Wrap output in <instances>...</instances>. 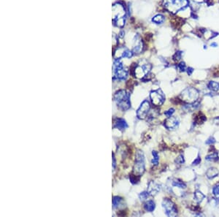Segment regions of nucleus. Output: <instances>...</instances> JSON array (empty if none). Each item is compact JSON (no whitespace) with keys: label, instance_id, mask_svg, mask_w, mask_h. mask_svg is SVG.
I'll list each match as a JSON object with an SVG mask.
<instances>
[{"label":"nucleus","instance_id":"f257e3e1","mask_svg":"<svg viewBox=\"0 0 219 217\" xmlns=\"http://www.w3.org/2000/svg\"><path fill=\"white\" fill-rule=\"evenodd\" d=\"M114 100L118 107L122 111H127L131 107L130 94L125 90H119L116 93Z\"/></svg>","mask_w":219,"mask_h":217},{"label":"nucleus","instance_id":"f03ea898","mask_svg":"<svg viewBox=\"0 0 219 217\" xmlns=\"http://www.w3.org/2000/svg\"><path fill=\"white\" fill-rule=\"evenodd\" d=\"M180 100L188 103H194L199 97V92L194 88H187L180 94Z\"/></svg>","mask_w":219,"mask_h":217},{"label":"nucleus","instance_id":"7ed1b4c3","mask_svg":"<svg viewBox=\"0 0 219 217\" xmlns=\"http://www.w3.org/2000/svg\"><path fill=\"white\" fill-rule=\"evenodd\" d=\"M145 172V159L144 154L139 151L136 154V160L133 168V174L137 176H141Z\"/></svg>","mask_w":219,"mask_h":217},{"label":"nucleus","instance_id":"20e7f679","mask_svg":"<svg viewBox=\"0 0 219 217\" xmlns=\"http://www.w3.org/2000/svg\"><path fill=\"white\" fill-rule=\"evenodd\" d=\"M187 0H164V7L170 11L175 13L187 6Z\"/></svg>","mask_w":219,"mask_h":217},{"label":"nucleus","instance_id":"39448f33","mask_svg":"<svg viewBox=\"0 0 219 217\" xmlns=\"http://www.w3.org/2000/svg\"><path fill=\"white\" fill-rule=\"evenodd\" d=\"M152 104L155 106H160L164 103L165 100V96L161 89H157L156 91H153L150 94Z\"/></svg>","mask_w":219,"mask_h":217},{"label":"nucleus","instance_id":"423d86ee","mask_svg":"<svg viewBox=\"0 0 219 217\" xmlns=\"http://www.w3.org/2000/svg\"><path fill=\"white\" fill-rule=\"evenodd\" d=\"M162 206L165 211L166 215L168 216H175L178 214V210L175 205L167 198L163 200Z\"/></svg>","mask_w":219,"mask_h":217},{"label":"nucleus","instance_id":"0eeeda50","mask_svg":"<svg viewBox=\"0 0 219 217\" xmlns=\"http://www.w3.org/2000/svg\"><path fill=\"white\" fill-rule=\"evenodd\" d=\"M150 109H151V105H150L149 102L145 100L142 102L140 108L137 111V116L140 119H145L148 116Z\"/></svg>","mask_w":219,"mask_h":217},{"label":"nucleus","instance_id":"6e6552de","mask_svg":"<svg viewBox=\"0 0 219 217\" xmlns=\"http://www.w3.org/2000/svg\"><path fill=\"white\" fill-rule=\"evenodd\" d=\"M179 125V120L177 118L171 117L167 118L164 121V126L168 130H175Z\"/></svg>","mask_w":219,"mask_h":217},{"label":"nucleus","instance_id":"1a4fd4ad","mask_svg":"<svg viewBox=\"0 0 219 217\" xmlns=\"http://www.w3.org/2000/svg\"><path fill=\"white\" fill-rule=\"evenodd\" d=\"M160 185L158 184L157 183L154 182V181H151L148 184V192H149L150 195H155L160 191Z\"/></svg>","mask_w":219,"mask_h":217},{"label":"nucleus","instance_id":"9d476101","mask_svg":"<svg viewBox=\"0 0 219 217\" xmlns=\"http://www.w3.org/2000/svg\"><path fill=\"white\" fill-rule=\"evenodd\" d=\"M115 128H117L120 130H124L128 128V124L126 121L123 119H117L115 121L114 124Z\"/></svg>","mask_w":219,"mask_h":217},{"label":"nucleus","instance_id":"9b49d317","mask_svg":"<svg viewBox=\"0 0 219 217\" xmlns=\"http://www.w3.org/2000/svg\"><path fill=\"white\" fill-rule=\"evenodd\" d=\"M115 76L117 79L119 80H125L128 76V73L126 70H124V68L115 71Z\"/></svg>","mask_w":219,"mask_h":217},{"label":"nucleus","instance_id":"f8f14e48","mask_svg":"<svg viewBox=\"0 0 219 217\" xmlns=\"http://www.w3.org/2000/svg\"><path fill=\"white\" fill-rule=\"evenodd\" d=\"M218 173H219L218 170L216 168L211 167V168H209L208 171L206 172V176L208 178L213 179L214 178H216V176H218Z\"/></svg>","mask_w":219,"mask_h":217},{"label":"nucleus","instance_id":"ddd939ff","mask_svg":"<svg viewBox=\"0 0 219 217\" xmlns=\"http://www.w3.org/2000/svg\"><path fill=\"white\" fill-rule=\"evenodd\" d=\"M207 120V118L202 113H199L194 117V121L197 124H202Z\"/></svg>","mask_w":219,"mask_h":217},{"label":"nucleus","instance_id":"4468645a","mask_svg":"<svg viewBox=\"0 0 219 217\" xmlns=\"http://www.w3.org/2000/svg\"><path fill=\"white\" fill-rule=\"evenodd\" d=\"M156 208V205L153 200H148V202H146L144 205V208L145 211H149V212H152Z\"/></svg>","mask_w":219,"mask_h":217},{"label":"nucleus","instance_id":"2eb2a0df","mask_svg":"<svg viewBox=\"0 0 219 217\" xmlns=\"http://www.w3.org/2000/svg\"><path fill=\"white\" fill-rule=\"evenodd\" d=\"M209 89L213 92H218L219 90V83L216 81H210L208 85Z\"/></svg>","mask_w":219,"mask_h":217},{"label":"nucleus","instance_id":"dca6fc26","mask_svg":"<svg viewBox=\"0 0 219 217\" xmlns=\"http://www.w3.org/2000/svg\"><path fill=\"white\" fill-rule=\"evenodd\" d=\"M205 159L208 161H210V162H215L218 159V153L216 151L215 152H212V154H210L208 155L205 158Z\"/></svg>","mask_w":219,"mask_h":217},{"label":"nucleus","instance_id":"f3484780","mask_svg":"<svg viewBox=\"0 0 219 217\" xmlns=\"http://www.w3.org/2000/svg\"><path fill=\"white\" fill-rule=\"evenodd\" d=\"M194 198H195L196 201L199 203L203 200V199L205 198V195L200 191H196L194 193Z\"/></svg>","mask_w":219,"mask_h":217},{"label":"nucleus","instance_id":"a211bd4d","mask_svg":"<svg viewBox=\"0 0 219 217\" xmlns=\"http://www.w3.org/2000/svg\"><path fill=\"white\" fill-rule=\"evenodd\" d=\"M152 21L154 23H156L157 24H161L164 21V17L162 15H156V16H154Z\"/></svg>","mask_w":219,"mask_h":217},{"label":"nucleus","instance_id":"6ab92c4d","mask_svg":"<svg viewBox=\"0 0 219 217\" xmlns=\"http://www.w3.org/2000/svg\"><path fill=\"white\" fill-rule=\"evenodd\" d=\"M172 186L175 187H178L180 189H185L186 187V185L182 182V181H180L178 179H175V181H172Z\"/></svg>","mask_w":219,"mask_h":217},{"label":"nucleus","instance_id":"aec40b11","mask_svg":"<svg viewBox=\"0 0 219 217\" xmlns=\"http://www.w3.org/2000/svg\"><path fill=\"white\" fill-rule=\"evenodd\" d=\"M143 49V44L141 42H137L133 48V52L135 54H140Z\"/></svg>","mask_w":219,"mask_h":217},{"label":"nucleus","instance_id":"412c9836","mask_svg":"<svg viewBox=\"0 0 219 217\" xmlns=\"http://www.w3.org/2000/svg\"><path fill=\"white\" fill-rule=\"evenodd\" d=\"M152 155H153V159H152V164L153 165H158L159 164V154L156 151H152Z\"/></svg>","mask_w":219,"mask_h":217},{"label":"nucleus","instance_id":"4be33fe9","mask_svg":"<svg viewBox=\"0 0 219 217\" xmlns=\"http://www.w3.org/2000/svg\"><path fill=\"white\" fill-rule=\"evenodd\" d=\"M122 202V198L120 197H114L113 199V205L114 208H117L120 205Z\"/></svg>","mask_w":219,"mask_h":217},{"label":"nucleus","instance_id":"5701e85b","mask_svg":"<svg viewBox=\"0 0 219 217\" xmlns=\"http://www.w3.org/2000/svg\"><path fill=\"white\" fill-rule=\"evenodd\" d=\"M213 193L216 197V200L219 202V184H217L213 189Z\"/></svg>","mask_w":219,"mask_h":217},{"label":"nucleus","instance_id":"b1692460","mask_svg":"<svg viewBox=\"0 0 219 217\" xmlns=\"http://www.w3.org/2000/svg\"><path fill=\"white\" fill-rule=\"evenodd\" d=\"M129 178H130V181L132 184H137L138 181H140V176H137L135 174H132L129 176Z\"/></svg>","mask_w":219,"mask_h":217},{"label":"nucleus","instance_id":"393cba45","mask_svg":"<svg viewBox=\"0 0 219 217\" xmlns=\"http://www.w3.org/2000/svg\"><path fill=\"white\" fill-rule=\"evenodd\" d=\"M148 196H149V192H141V193L140 194V195H139V197H140V200H142V201H143V200H145L148 199Z\"/></svg>","mask_w":219,"mask_h":217},{"label":"nucleus","instance_id":"a878e982","mask_svg":"<svg viewBox=\"0 0 219 217\" xmlns=\"http://www.w3.org/2000/svg\"><path fill=\"white\" fill-rule=\"evenodd\" d=\"M132 55H133V53H132V51H129V50H125V51L123 52L121 56L124 58H131L132 56Z\"/></svg>","mask_w":219,"mask_h":217},{"label":"nucleus","instance_id":"bb28decb","mask_svg":"<svg viewBox=\"0 0 219 217\" xmlns=\"http://www.w3.org/2000/svg\"><path fill=\"white\" fill-rule=\"evenodd\" d=\"M174 113H175V109H174V108H170V109H169L168 111L164 112V115H165L167 118H169V117H171Z\"/></svg>","mask_w":219,"mask_h":217},{"label":"nucleus","instance_id":"cd10ccee","mask_svg":"<svg viewBox=\"0 0 219 217\" xmlns=\"http://www.w3.org/2000/svg\"><path fill=\"white\" fill-rule=\"evenodd\" d=\"M175 162H176L177 164H182L183 162H184V159H183V156L182 155H180L179 157H178V158L176 159V160H175Z\"/></svg>","mask_w":219,"mask_h":217},{"label":"nucleus","instance_id":"c85d7f7f","mask_svg":"<svg viewBox=\"0 0 219 217\" xmlns=\"http://www.w3.org/2000/svg\"><path fill=\"white\" fill-rule=\"evenodd\" d=\"M215 142H216V140H215L214 138H213V137H210V138H209L208 140H207L206 142H205V143H206V144H208V145H212V144H213Z\"/></svg>","mask_w":219,"mask_h":217},{"label":"nucleus","instance_id":"c756f323","mask_svg":"<svg viewBox=\"0 0 219 217\" xmlns=\"http://www.w3.org/2000/svg\"><path fill=\"white\" fill-rule=\"evenodd\" d=\"M178 68L180 70V71H185L186 70V64H185L184 62H180V63L178 64Z\"/></svg>","mask_w":219,"mask_h":217},{"label":"nucleus","instance_id":"7c9ffc66","mask_svg":"<svg viewBox=\"0 0 219 217\" xmlns=\"http://www.w3.org/2000/svg\"><path fill=\"white\" fill-rule=\"evenodd\" d=\"M200 162H201V158H200L199 157H198L194 160V162H193V165H199V164H200Z\"/></svg>","mask_w":219,"mask_h":217},{"label":"nucleus","instance_id":"2f4dec72","mask_svg":"<svg viewBox=\"0 0 219 217\" xmlns=\"http://www.w3.org/2000/svg\"><path fill=\"white\" fill-rule=\"evenodd\" d=\"M193 71H194V70H193L192 68H191V67L188 68V74H189V75L191 74V73H193Z\"/></svg>","mask_w":219,"mask_h":217},{"label":"nucleus","instance_id":"473e14b6","mask_svg":"<svg viewBox=\"0 0 219 217\" xmlns=\"http://www.w3.org/2000/svg\"><path fill=\"white\" fill-rule=\"evenodd\" d=\"M113 168H115V167H116V159H115V157L113 154Z\"/></svg>","mask_w":219,"mask_h":217},{"label":"nucleus","instance_id":"72a5a7b5","mask_svg":"<svg viewBox=\"0 0 219 217\" xmlns=\"http://www.w3.org/2000/svg\"><path fill=\"white\" fill-rule=\"evenodd\" d=\"M211 45L212 47H213V48H216V47H217L218 46V44L216 43H211V45Z\"/></svg>","mask_w":219,"mask_h":217}]
</instances>
